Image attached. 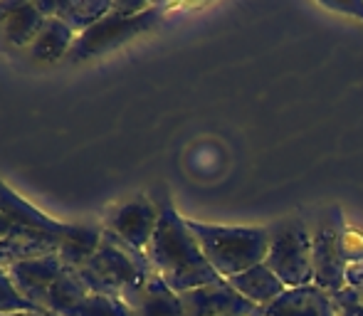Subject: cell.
<instances>
[{
	"label": "cell",
	"mask_w": 363,
	"mask_h": 316,
	"mask_svg": "<svg viewBox=\"0 0 363 316\" xmlns=\"http://www.w3.org/2000/svg\"><path fill=\"white\" fill-rule=\"evenodd\" d=\"M146 257L153 272L178 294L223 279L206 259L188 220L181 218L168 198L158 201V225L146 247Z\"/></svg>",
	"instance_id": "cell-1"
},
{
	"label": "cell",
	"mask_w": 363,
	"mask_h": 316,
	"mask_svg": "<svg viewBox=\"0 0 363 316\" xmlns=\"http://www.w3.org/2000/svg\"><path fill=\"white\" fill-rule=\"evenodd\" d=\"M188 220V218H186ZM203 254L223 279L242 274L245 269L262 264L269 249V227L255 225H216V222L188 220Z\"/></svg>",
	"instance_id": "cell-2"
},
{
	"label": "cell",
	"mask_w": 363,
	"mask_h": 316,
	"mask_svg": "<svg viewBox=\"0 0 363 316\" xmlns=\"http://www.w3.org/2000/svg\"><path fill=\"white\" fill-rule=\"evenodd\" d=\"M82 282L91 294L124 297L153 272L146 252L126 244L114 232H101V242L82 267H77Z\"/></svg>",
	"instance_id": "cell-3"
},
{
	"label": "cell",
	"mask_w": 363,
	"mask_h": 316,
	"mask_svg": "<svg viewBox=\"0 0 363 316\" xmlns=\"http://www.w3.org/2000/svg\"><path fill=\"white\" fill-rule=\"evenodd\" d=\"M287 289L314 284V235L301 220H284L269 227V249L264 259Z\"/></svg>",
	"instance_id": "cell-4"
},
{
	"label": "cell",
	"mask_w": 363,
	"mask_h": 316,
	"mask_svg": "<svg viewBox=\"0 0 363 316\" xmlns=\"http://www.w3.org/2000/svg\"><path fill=\"white\" fill-rule=\"evenodd\" d=\"M158 20H161V8L158 5H151V8L139 15H121L111 10L99 23H94L89 30L77 35L67 60L69 62H84V60L99 57V55L134 40L136 35H144Z\"/></svg>",
	"instance_id": "cell-5"
},
{
	"label": "cell",
	"mask_w": 363,
	"mask_h": 316,
	"mask_svg": "<svg viewBox=\"0 0 363 316\" xmlns=\"http://www.w3.org/2000/svg\"><path fill=\"white\" fill-rule=\"evenodd\" d=\"M351 257L346 237L331 222L319 225L314 232V284L324 292L336 294L346 287V267Z\"/></svg>",
	"instance_id": "cell-6"
},
{
	"label": "cell",
	"mask_w": 363,
	"mask_h": 316,
	"mask_svg": "<svg viewBox=\"0 0 363 316\" xmlns=\"http://www.w3.org/2000/svg\"><path fill=\"white\" fill-rule=\"evenodd\" d=\"M156 225H158V203H153L146 196H134L109 213L104 230L114 232L126 244L146 252L148 242H151L153 232H156Z\"/></svg>",
	"instance_id": "cell-7"
},
{
	"label": "cell",
	"mask_w": 363,
	"mask_h": 316,
	"mask_svg": "<svg viewBox=\"0 0 363 316\" xmlns=\"http://www.w3.org/2000/svg\"><path fill=\"white\" fill-rule=\"evenodd\" d=\"M181 302L186 316H257L259 312V307L230 287L228 279L183 292Z\"/></svg>",
	"instance_id": "cell-8"
},
{
	"label": "cell",
	"mask_w": 363,
	"mask_h": 316,
	"mask_svg": "<svg viewBox=\"0 0 363 316\" xmlns=\"http://www.w3.org/2000/svg\"><path fill=\"white\" fill-rule=\"evenodd\" d=\"M69 264H65L57 254L40 259H28V262H18L13 267H8L10 277H13L18 292L33 304L40 312H48V299L52 287L57 284V279L62 277V272Z\"/></svg>",
	"instance_id": "cell-9"
},
{
	"label": "cell",
	"mask_w": 363,
	"mask_h": 316,
	"mask_svg": "<svg viewBox=\"0 0 363 316\" xmlns=\"http://www.w3.org/2000/svg\"><path fill=\"white\" fill-rule=\"evenodd\" d=\"M0 213L5 218H10L13 222H18V225L30 227V230L50 232V235L62 237L65 239L62 244H67L79 232V225H69V222H60L55 218H50L48 213L35 208L33 203H28L3 181H0ZM62 244H60V249H62Z\"/></svg>",
	"instance_id": "cell-10"
},
{
	"label": "cell",
	"mask_w": 363,
	"mask_h": 316,
	"mask_svg": "<svg viewBox=\"0 0 363 316\" xmlns=\"http://www.w3.org/2000/svg\"><path fill=\"white\" fill-rule=\"evenodd\" d=\"M121 299L136 316H186L181 294L173 292L156 272L148 274L139 287L126 292Z\"/></svg>",
	"instance_id": "cell-11"
},
{
	"label": "cell",
	"mask_w": 363,
	"mask_h": 316,
	"mask_svg": "<svg viewBox=\"0 0 363 316\" xmlns=\"http://www.w3.org/2000/svg\"><path fill=\"white\" fill-rule=\"evenodd\" d=\"M257 316H339L334 297L316 284L287 289L267 307H259Z\"/></svg>",
	"instance_id": "cell-12"
},
{
	"label": "cell",
	"mask_w": 363,
	"mask_h": 316,
	"mask_svg": "<svg viewBox=\"0 0 363 316\" xmlns=\"http://www.w3.org/2000/svg\"><path fill=\"white\" fill-rule=\"evenodd\" d=\"M65 239L50 232L30 230V227H18L13 235L0 239V267H13L18 262H28V259L50 257V254L60 252V244Z\"/></svg>",
	"instance_id": "cell-13"
},
{
	"label": "cell",
	"mask_w": 363,
	"mask_h": 316,
	"mask_svg": "<svg viewBox=\"0 0 363 316\" xmlns=\"http://www.w3.org/2000/svg\"><path fill=\"white\" fill-rule=\"evenodd\" d=\"M45 20L38 3H0V35L15 47H30Z\"/></svg>",
	"instance_id": "cell-14"
},
{
	"label": "cell",
	"mask_w": 363,
	"mask_h": 316,
	"mask_svg": "<svg viewBox=\"0 0 363 316\" xmlns=\"http://www.w3.org/2000/svg\"><path fill=\"white\" fill-rule=\"evenodd\" d=\"M228 282L235 292H240L247 302H252L255 307H267V304H272L274 299L287 292V284H284L264 262L245 269L242 274H235Z\"/></svg>",
	"instance_id": "cell-15"
},
{
	"label": "cell",
	"mask_w": 363,
	"mask_h": 316,
	"mask_svg": "<svg viewBox=\"0 0 363 316\" xmlns=\"http://www.w3.org/2000/svg\"><path fill=\"white\" fill-rule=\"evenodd\" d=\"M38 8L45 18H60L79 35L111 13V0H62V3L43 0V3H38Z\"/></svg>",
	"instance_id": "cell-16"
},
{
	"label": "cell",
	"mask_w": 363,
	"mask_h": 316,
	"mask_svg": "<svg viewBox=\"0 0 363 316\" xmlns=\"http://www.w3.org/2000/svg\"><path fill=\"white\" fill-rule=\"evenodd\" d=\"M74 40L77 33L67 23H62L60 18H48L28 52L35 62H57V60L67 57Z\"/></svg>",
	"instance_id": "cell-17"
},
{
	"label": "cell",
	"mask_w": 363,
	"mask_h": 316,
	"mask_svg": "<svg viewBox=\"0 0 363 316\" xmlns=\"http://www.w3.org/2000/svg\"><path fill=\"white\" fill-rule=\"evenodd\" d=\"M72 316H136L131 307L119 297H106V294H86L74 309Z\"/></svg>",
	"instance_id": "cell-18"
},
{
	"label": "cell",
	"mask_w": 363,
	"mask_h": 316,
	"mask_svg": "<svg viewBox=\"0 0 363 316\" xmlns=\"http://www.w3.org/2000/svg\"><path fill=\"white\" fill-rule=\"evenodd\" d=\"M30 309L35 307L18 292L8 269L0 267V314H18V312H30Z\"/></svg>",
	"instance_id": "cell-19"
},
{
	"label": "cell",
	"mask_w": 363,
	"mask_h": 316,
	"mask_svg": "<svg viewBox=\"0 0 363 316\" xmlns=\"http://www.w3.org/2000/svg\"><path fill=\"white\" fill-rule=\"evenodd\" d=\"M336 304V312L339 316H363V299L361 292L354 287H344L341 292L331 294Z\"/></svg>",
	"instance_id": "cell-20"
},
{
	"label": "cell",
	"mask_w": 363,
	"mask_h": 316,
	"mask_svg": "<svg viewBox=\"0 0 363 316\" xmlns=\"http://www.w3.org/2000/svg\"><path fill=\"white\" fill-rule=\"evenodd\" d=\"M346 287H363V259H351L349 262V267H346Z\"/></svg>",
	"instance_id": "cell-21"
},
{
	"label": "cell",
	"mask_w": 363,
	"mask_h": 316,
	"mask_svg": "<svg viewBox=\"0 0 363 316\" xmlns=\"http://www.w3.org/2000/svg\"><path fill=\"white\" fill-rule=\"evenodd\" d=\"M329 8L334 10H341V13H354L356 18L363 20V3L361 0H356V3H326Z\"/></svg>",
	"instance_id": "cell-22"
},
{
	"label": "cell",
	"mask_w": 363,
	"mask_h": 316,
	"mask_svg": "<svg viewBox=\"0 0 363 316\" xmlns=\"http://www.w3.org/2000/svg\"><path fill=\"white\" fill-rule=\"evenodd\" d=\"M18 227H23V225H18V222H13L10 218H5L3 213H0V239L3 237H8V235H13Z\"/></svg>",
	"instance_id": "cell-23"
},
{
	"label": "cell",
	"mask_w": 363,
	"mask_h": 316,
	"mask_svg": "<svg viewBox=\"0 0 363 316\" xmlns=\"http://www.w3.org/2000/svg\"><path fill=\"white\" fill-rule=\"evenodd\" d=\"M359 292H361V299H363V287H361V289H359Z\"/></svg>",
	"instance_id": "cell-24"
}]
</instances>
